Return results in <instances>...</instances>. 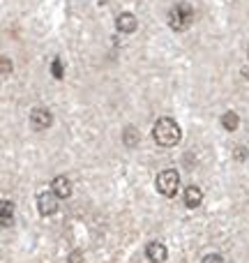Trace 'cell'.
Returning <instances> with one entry per match:
<instances>
[{
    "label": "cell",
    "instance_id": "6da1fadb",
    "mask_svg": "<svg viewBox=\"0 0 249 263\" xmlns=\"http://www.w3.org/2000/svg\"><path fill=\"white\" fill-rule=\"evenodd\" d=\"M152 139L157 141L162 148H173V145L180 143L182 129L173 118H159L157 123L152 125Z\"/></svg>",
    "mask_w": 249,
    "mask_h": 263
},
{
    "label": "cell",
    "instance_id": "7a4b0ae2",
    "mask_svg": "<svg viewBox=\"0 0 249 263\" xmlns=\"http://www.w3.org/2000/svg\"><path fill=\"white\" fill-rule=\"evenodd\" d=\"M194 23V9L189 3H178L168 9V26L173 30H187V28Z\"/></svg>",
    "mask_w": 249,
    "mask_h": 263
},
{
    "label": "cell",
    "instance_id": "3957f363",
    "mask_svg": "<svg viewBox=\"0 0 249 263\" xmlns=\"http://www.w3.org/2000/svg\"><path fill=\"white\" fill-rule=\"evenodd\" d=\"M155 187H157V192L162 196L173 199L178 194V190H180V173L176 168H164L157 176V180H155Z\"/></svg>",
    "mask_w": 249,
    "mask_h": 263
},
{
    "label": "cell",
    "instance_id": "277c9868",
    "mask_svg": "<svg viewBox=\"0 0 249 263\" xmlns=\"http://www.w3.org/2000/svg\"><path fill=\"white\" fill-rule=\"evenodd\" d=\"M37 210L42 217H51L58 213V196L53 192H40L37 194Z\"/></svg>",
    "mask_w": 249,
    "mask_h": 263
},
{
    "label": "cell",
    "instance_id": "5b68a950",
    "mask_svg": "<svg viewBox=\"0 0 249 263\" xmlns=\"http://www.w3.org/2000/svg\"><path fill=\"white\" fill-rule=\"evenodd\" d=\"M51 123H53V114H51L49 109H35L30 111V127L37 129V132H44L51 127Z\"/></svg>",
    "mask_w": 249,
    "mask_h": 263
},
{
    "label": "cell",
    "instance_id": "8992f818",
    "mask_svg": "<svg viewBox=\"0 0 249 263\" xmlns=\"http://www.w3.org/2000/svg\"><path fill=\"white\" fill-rule=\"evenodd\" d=\"M51 192H53L58 199H69L72 196V182L67 176H55L51 182Z\"/></svg>",
    "mask_w": 249,
    "mask_h": 263
},
{
    "label": "cell",
    "instance_id": "52a82bcc",
    "mask_svg": "<svg viewBox=\"0 0 249 263\" xmlns=\"http://www.w3.org/2000/svg\"><path fill=\"white\" fill-rule=\"evenodd\" d=\"M145 256H148L152 263H164L166 261V256H168V250H166L164 242L155 240V242H150V245L145 247Z\"/></svg>",
    "mask_w": 249,
    "mask_h": 263
},
{
    "label": "cell",
    "instance_id": "ba28073f",
    "mask_svg": "<svg viewBox=\"0 0 249 263\" xmlns=\"http://www.w3.org/2000/svg\"><path fill=\"white\" fill-rule=\"evenodd\" d=\"M116 28H118L120 32H134L136 28H139V18L134 16L131 12H123V14H118V18H116Z\"/></svg>",
    "mask_w": 249,
    "mask_h": 263
},
{
    "label": "cell",
    "instance_id": "9c48e42d",
    "mask_svg": "<svg viewBox=\"0 0 249 263\" xmlns=\"http://www.w3.org/2000/svg\"><path fill=\"white\" fill-rule=\"evenodd\" d=\"M201 201H203V192H201V187H196V185H189L185 190V205L187 208H199L201 205Z\"/></svg>",
    "mask_w": 249,
    "mask_h": 263
},
{
    "label": "cell",
    "instance_id": "30bf717a",
    "mask_svg": "<svg viewBox=\"0 0 249 263\" xmlns=\"http://www.w3.org/2000/svg\"><path fill=\"white\" fill-rule=\"evenodd\" d=\"M0 210H3V213H0V227H3V229H9V227L14 224V203L5 199L3 205H0Z\"/></svg>",
    "mask_w": 249,
    "mask_h": 263
},
{
    "label": "cell",
    "instance_id": "8fae6325",
    "mask_svg": "<svg viewBox=\"0 0 249 263\" xmlns=\"http://www.w3.org/2000/svg\"><path fill=\"white\" fill-rule=\"evenodd\" d=\"M222 125L226 132H236L238 125H240V118H238L236 111H226V114L222 116Z\"/></svg>",
    "mask_w": 249,
    "mask_h": 263
},
{
    "label": "cell",
    "instance_id": "7c38bea8",
    "mask_svg": "<svg viewBox=\"0 0 249 263\" xmlns=\"http://www.w3.org/2000/svg\"><path fill=\"white\" fill-rule=\"evenodd\" d=\"M123 143L127 145V148H134V145L139 143V132H136V127H125L123 129Z\"/></svg>",
    "mask_w": 249,
    "mask_h": 263
},
{
    "label": "cell",
    "instance_id": "4fadbf2b",
    "mask_svg": "<svg viewBox=\"0 0 249 263\" xmlns=\"http://www.w3.org/2000/svg\"><path fill=\"white\" fill-rule=\"evenodd\" d=\"M51 74H53V79H58V81L65 77V69H63L60 58H53V63H51Z\"/></svg>",
    "mask_w": 249,
    "mask_h": 263
},
{
    "label": "cell",
    "instance_id": "5bb4252c",
    "mask_svg": "<svg viewBox=\"0 0 249 263\" xmlns=\"http://www.w3.org/2000/svg\"><path fill=\"white\" fill-rule=\"evenodd\" d=\"M201 263H224V259L219 254H208V256H203V261Z\"/></svg>",
    "mask_w": 249,
    "mask_h": 263
},
{
    "label": "cell",
    "instance_id": "9a60e30c",
    "mask_svg": "<svg viewBox=\"0 0 249 263\" xmlns=\"http://www.w3.org/2000/svg\"><path fill=\"white\" fill-rule=\"evenodd\" d=\"M9 72H12V60L3 58V77H9Z\"/></svg>",
    "mask_w": 249,
    "mask_h": 263
},
{
    "label": "cell",
    "instance_id": "2e32d148",
    "mask_svg": "<svg viewBox=\"0 0 249 263\" xmlns=\"http://www.w3.org/2000/svg\"><path fill=\"white\" fill-rule=\"evenodd\" d=\"M233 155H236L238 162H242V159H247V148H236V153Z\"/></svg>",
    "mask_w": 249,
    "mask_h": 263
},
{
    "label": "cell",
    "instance_id": "e0dca14e",
    "mask_svg": "<svg viewBox=\"0 0 249 263\" xmlns=\"http://www.w3.org/2000/svg\"><path fill=\"white\" fill-rule=\"evenodd\" d=\"M81 259H83V256H81V252H74V254L69 256V263H81Z\"/></svg>",
    "mask_w": 249,
    "mask_h": 263
},
{
    "label": "cell",
    "instance_id": "ac0fdd59",
    "mask_svg": "<svg viewBox=\"0 0 249 263\" xmlns=\"http://www.w3.org/2000/svg\"><path fill=\"white\" fill-rule=\"evenodd\" d=\"M247 55H249V51H247Z\"/></svg>",
    "mask_w": 249,
    "mask_h": 263
}]
</instances>
